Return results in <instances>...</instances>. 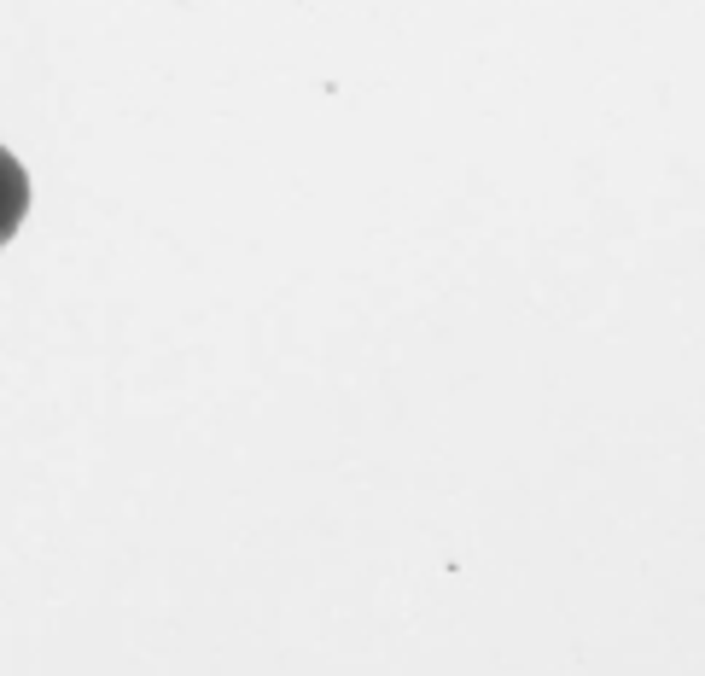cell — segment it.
<instances>
[{"instance_id":"6da1fadb","label":"cell","mask_w":705,"mask_h":676,"mask_svg":"<svg viewBox=\"0 0 705 676\" xmlns=\"http://www.w3.org/2000/svg\"><path fill=\"white\" fill-rule=\"evenodd\" d=\"M24 210H30V181H24V169L18 158L0 146V245L18 234V222H24Z\"/></svg>"}]
</instances>
